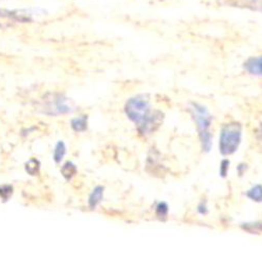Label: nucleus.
Returning <instances> with one entry per match:
<instances>
[{
  "instance_id": "nucleus-14",
  "label": "nucleus",
  "mask_w": 262,
  "mask_h": 262,
  "mask_svg": "<svg viewBox=\"0 0 262 262\" xmlns=\"http://www.w3.org/2000/svg\"><path fill=\"white\" fill-rule=\"evenodd\" d=\"M40 170V163L36 159H31L26 164V171L30 174V176H37Z\"/></svg>"
},
{
  "instance_id": "nucleus-10",
  "label": "nucleus",
  "mask_w": 262,
  "mask_h": 262,
  "mask_svg": "<svg viewBox=\"0 0 262 262\" xmlns=\"http://www.w3.org/2000/svg\"><path fill=\"white\" fill-rule=\"evenodd\" d=\"M65 154H67V146H65L64 142L59 141L56 144V147L54 149V155H53V159L55 161V163L59 164L61 163V161L63 160Z\"/></svg>"
},
{
  "instance_id": "nucleus-4",
  "label": "nucleus",
  "mask_w": 262,
  "mask_h": 262,
  "mask_svg": "<svg viewBox=\"0 0 262 262\" xmlns=\"http://www.w3.org/2000/svg\"><path fill=\"white\" fill-rule=\"evenodd\" d=\"M73 105L71 101L61 95H52L51 98L46 99L42 104V112L49 116H61L73 113Z\"/></svg>"
},
{
  "instance_id": "nucleus-18",
  "label": "nucleus",
  "mask_w": 262,
  "mask_h": 262,
  "mask_svg": "<svg viewBox=\"0 0 262 262\" xmlns=\"http://www.w3.org/2000/svg\"><path fill=\"white\" fill-rule=\"evenodd\" d=\"M237 172H238V174H239V177H243L244 174L246 173V171L248 170V165L247 164H245V163H242V164H239L238 166H237Z\"/></svg>"
},
{
  "instance_id": "nucleus-2",
  "label": "nucleus",
  "mask_w": 262,
  "mask_h": 262,
  "mask_svg": "<svg viewBox=\"0 0 262 262\" xmlns=\"http://www.w3.org/2000/svg\"><path fill=\"white\" fill-rule=\"evenodd\" d=\"M190 112L198 128L202 149L204 152H209L213 145V136L211 134L213 117L205 105L196 102L190 103Z\"/></svg>"
},
{
  "instance_id": "nucleus-11",
  "label": "nucleus",
  "mask_w": 262,
  "mask_h": 262,
  "mask_svg": "<svg viewBox=\"0 0 262 262\" xmlns=\"http://www.w3.org/2000/svg\"><path fill=\"white\" fill-rule=\"evenodd\" d=\"M87 116H81L78 118H75L72 121V128L76 131V133H84L87 129Z\"/></svg>"
},
{
  "instance_id": "nucleus-8",
  "label": "nucleus",
  "mask_w": 262,
  "mask_h": 262,
  "mask_svg": "<svg viewBox=\"0 0 262 262\" xmlns=\"http://www.w3.org/2000/svg\"><path fill=\"white\" fill-rule=\"evenodd\" d=\"M247 198L257 204L262 203V185L257 184L253 187H251L247 192H246Z\"/></svg>"
},
{
  "instance_id": "nucleus-13",
  "label": "nucleus",
  "mask_w": 262,
  "mask_h": 262,
  "mask_svg": "<svg viewBox=\"0 0 262 262\" xmlns=\"http://www.w3.org/2000/svg\"><path fill=\"white\" fill-rule=\"evenodd\" d=\"M168 214H169V207L166 203L162 202V203H159L157 208H156V215L157 217L159 218V220L161 221H166L167 217H168Z\"/></svg>"
},
{
  "instance_id": "nucleus-5",
  "label": "nucleus",
  "mask_w": 262,
  "mask_h": 262,
  "mask_svg": "<svg viewBox=\"0 0 262 262\" xmlns=\"http://www.w3.org/2000/svg\"><path fill=\"white\" fill-rule=\"evenodd\" d=\"M227 6L262 13V0H223Z\"/></svg>"
},
{
  "instance_id": "nucleus-16",
  "label": "nucleus",
  "mask_w": 262,
  "mask_h": 262,
  "mask_svg": "<svg viewBox=\"0 0 262 262\" xmlns=\"http://www.w3.org/2000/svg\"><path fill=\"white\" fill-rule=\"evenodd\" d=\"M230 165H231V162L228 159H224L221 162V165H220V176L223 179H226L228 177V173H229V170H230Z\"/></svg>"
},
{
  "instance_id": "nucleus-6",
  "label": "nucleus",
  "mask_w": 262,
  "mask_h": 262,
  "mask_svg": "<svg viewBox=\"0 0 262 262\" xmlns=\"http://www.w3.org/2000/svg\"><path fill=\"white\" fill-rule=\"evenodd\" d=\"M245 71L256 77H262V56L251 57L244 63Z\"/></svg>"
},
{
  "instance_id": "nucleus-15",
  "label": "nucleus",
  "mask_w": 262,
  "mask_h": 262,
  "mask_svg": "<svg viewBox=\"0 0 262 262\" xmlns=\"http://www.w3.org/2000/svg\"><path fill=\"white\" fill-rule=\"evenodd\" d=\"M13 187L10 185L0 186V199L4 200V202H8L13 195Z\"/></svg>"
},
{
  "instance_id": "nucleus-7",
  "label": "nucleus",
  "mask_w": 262,
  "mask_h": 262,
  "mask_svg": "<svg viewBox=\"0 0 262 262\" xmlns=\"http://www.w3.org/2000/svg\"><path fill=\"white\" fill-rule=\"evenodd\" d=\"M104 198V188L102 186H97L90 195L89 205L91 209L97 208V206L103 201Z\"/></svg>"
},
{
  "instance_id": "nucleus-3",
  "label": "nucleus",
  "mask_w": 262,
  "mask_h": 262,
  "mask_svg": "<svg viewBox=\"0 0 262 262\" xmlns=\"http://www.w3.org/2000/svg\"><path fill=\"white\" fill-rule=\"evenodd\" d=\"M243 141V126L238 122L225 124L220 134V152L224 157H230L238 151Z\"/></svg>"
},
{
  "instance_id": "nucleus-17",
  "label": "nucleus",
  "mask_w": 262,
  "mask_h": 262,
  "mask_svg": "<svg viewBox=\"0 0 262 262\" xmlns=\"http://www.w3.org/2000/svg\"><path fill=\"white\" fill-rule=\"evenodd\" d=\"M198 213L200 214V215H203V216H206V215H208L209 214V208H208V206H207V203L206 202H201L200 204H199V206H198Z\"/></svg>"
},
{
  "instance_id": "nucleus-1",
  "label": "nucleus",
  "mask_w": 262,
  "mask_h": 262,
  "mask_svg": "<svg viewBox=\"0 0 262 262\" xmlns=\"http://www.w3.org/2000/svg\"><path fill=\"white\" fill-rule=\"evenodd\" d=\"M125 114L138 126L142 135H149L156 131L162 124L164 116L161 112H152L149 100L144 96L129 99L125 105Z\"/></svg>"
},
{
  "instance_id": "nucleus-9",
  "label": "nucleus",
  "mask_w": 262,
  "mask_h": 262,
  "mask_svg": "<svg viewBox=\"0 0 262 262\" xmlns=\"http://www.w3.org/2000/svg\"><path fill=\"white\" fill-rule=\"evenodd\" d=\"M77 167L75 164H73L72 162H68L65 163L62 167H61V173L62 176L67 179L68 181L72 180L76 174H77Z\"/></svg>"
},
{
  "instance_id": "nucleus-12",
  "label": "nucleus",
  "mask_w": 262,
  "mask_h": 262,
  "mask_svg": "<svg viewBox=\"0 0 262 262\" xmlns=\"http://www.w3.org/2000/svg\"><path fill=\"white\" fill-rule=\"evenodd\" d=\"M242 229L250 234H262V222L243 224Z\"/></svg>"
}]
</instances>
